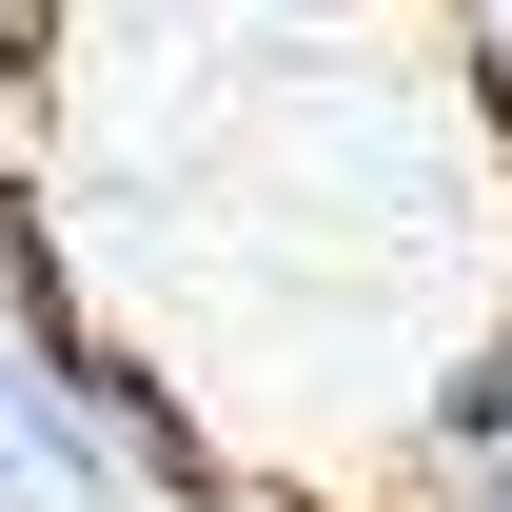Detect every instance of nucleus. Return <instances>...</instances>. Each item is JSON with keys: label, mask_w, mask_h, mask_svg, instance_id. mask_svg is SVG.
Returning a JSON list of instances; mask_svg holds the SVG:
<instances>
[{"label": "nucleus", "mask_w": 512, "mask_h": 512, "mask_svg": "<svg viewBox=\"0 0 512 512\" xmlns=\"http://www.w3.org/2000/svg\"><path fill=\"white\" fill-rule=\"evenodd\" d=\"M414 434H434V473H493V453H512V335H473V355H453Z\"/></svg>", "instance_id": "nucleus-1"}, {"label": "nucleus", "mask_w": 512, "mask_h": 512, "mask_svg": "<svg viewBox=\"0 0 512 512\" xmlns=\"http://www.w3.org/2000/svg\"><path fill=\"white\" fill-rule=\"evenodd\" d=\"M473 60H512V0H493V20H473Z\"/></svg>", "instance_id": "nucleus-3"}, {"label": "nucleus", "mask_w": 512, "mask_h": 512, "mask_svg": "<svg viewBox=\"0 0 512 512\" xmlns=\"http://www.w3.org/2000/svg\"><path fill=\"white\" fill-rule=\"evenodd\" d=\"M0 512H40V414H20V355H0Z\"/></svg>", "instance_id": "nucleus-2"}]
</instances>
